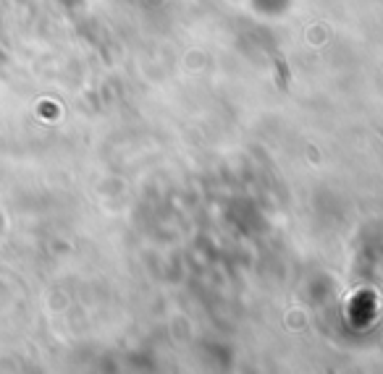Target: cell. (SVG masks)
Masks as SVG:
<instances>
[{
    "instance_id": "obj_1",
    "label": "cell",
    "mask_w": 383,
    "mask_h": 374,
    "mask_svg": "<svg viewBox=\"0 0 383 374\" xmlns=\"http://www.w3.org/2000/svg\"><path fill=\"white\" fill-rule=\"evenodd\" d=\"M273 63H276V84L281 87V92H289L291 74H289V66H286V58L273 53Z\"/></svg>"
}]
</instances>
